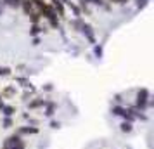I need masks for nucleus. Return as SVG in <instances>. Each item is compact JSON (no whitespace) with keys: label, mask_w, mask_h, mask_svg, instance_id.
<instances>
[{"label":"nucleus","mask_w":154,"mask_h":149,"mask_svg":"<svg viewBox=\"0 0 154 149\" xmlns=\"http://www.w3.org/2000/svg\"><path fill=\"white\" fill-rule=\"evenodd\" d=\"M82 29H83V33L87 35V38H88V40L94 43V33H92V28H90V26H88V24H83V28H82Z\"/></svg>","instance_id":"8"},{"label":"nucleus","mask_w":154,"mask_h":149,"mask_svg":"<svg viewBox=\"0 0 154 149\" xmlns=\"http://www.w3.org/2000/svg\"><path fill=\"white\" fill-rule=\"evenodd\" d=\"M135 104H137V109L140 111H144L149 104V90L147 88H140L139 92H137V97H135Z\"/></svg>","instance_id":"1"},{"label":"nucleus","mask_w":154,"mask_h":149,"mask_svg":"<svg viewBox=\"0 0 154 149\" xmlns=\"http://www.w3.org/2000/svg\"><path fill=\"white\" fill-rule=\"evenodd\" d=\"M21 141H23V137H19L17 134L9 135L7 139L4 141V144H2V149H12V147L16 146V144H19Z\"/></svg>","instance_id":"2"},{"label":"nucleus","mask_w":154,"mask_h":149,"mask_svg":"<svg viewBox=\"0 0 154 149\" xmlns=\"http://www.w3.org/2000/svg\"><path fill=\"white\" fill-rule=\"evenodd\" d=\"M7 75H11L9 68H0V76H7Z\"/></svg>","instance_id":"11"},{"label":"nucleus","mask_w":154,"mask_h":149,"mask_svg":"<svg viewBox=\"0 0 154 149\" xmlns=\"http://www.w3.org/2000/svg\"><path fill=\"white\" fill-rule=\"evenodd\" d=\"M45 116H49V118H52L54 116V113H56V109H57V104L56 102H45Z\"/></svg>","instance_id":"5"},{"label":"nucleus","mask_w":154,"mask_h":149,"mask_svg":"<svg viewBox=\"0 0 154 149\" xmlns=\"http://www.w3.org/2000/svg\"><path fill=\"white\" fill-rule=\"evenodd\" d=\"M12 149H26V144H24V141H21L19 144H16Z\"/></svg>","instance_id":"12"},{"label":"nucleus","mask_w":154,"mask_h":149,"mask_svg":"<svg viewBox=\"0 0 154 149\" xmlns=\"http://www.w3.org/2000/svg\"><path fill=\"white\" fill-rule=\"evenodd\" d=\"M5 2H7L9 5H12V7H17V5H19V2H17V0H5Z\"/></svg>","instance_id":"13"},{"label":"nucleus","mask_w":154,"mask_h":149,"mask_svg":"<svg viewBox=\"0 0 154 149\" xmlns=\"http://www.w3.org/2000/svg\"><path fill=\"white\" fill-rule=\"evenodd\" d=\"M95 54L100 57V54H102V49H100V47H95Z\"/></svg>","instance_id":"17"},{"label":"nucleus","mask_w":154,"mask_h":149,"mask_svg":"<svg viewBox=\"0 0 154 149\" xmlns=\"http://www.w3.org/2000/svg\"><path fill=\"white\" fill-rule=\"evenodd\" d=\"M119 130L123 132V134H130L133 130V123H130V121H123L121 125H119Z\"/></svg>","instance_id":"7"},{"label":"nucleus","mask_w":154,"mask_h":149,"mask_svg":"<svg viewBox=\"0 0 154 149\" xmlns=\"http://www.w3.org/2000/svg\"><path fill=\"white\" fill-rule=\"evenodd\" d=\"M14 125V120L12 118H4V121H2V128H11Z\"/></svg>","instance_id":"10"},{"label":"nucleus","mask_w":154,"mask_h":149,"mask_svg":"<svg viewBox=\"0 0 154 149\" xmlns=\"http://www.w3.org/2000/svg\"><path fill=\"white\" fill-rule=\"evenodd\" d=\"M38 132H40V128L31 125V127H19L14 134H17L19 137H23V135H36Z\"/></svg>","instance_id":"3"},{"label":"nucleus","mask_w":154,"mask_h":149,"mask_svg":"<svg viewBox=\"0 0 154 149\" xmlns=\"http://www.w3.org/2000/svg\"><path fill=\"white\" fill-rule=\"evenodd\" d=\"M14 94V88H5L4 90V95H12Z\"/></svg>","instance_id":"15"},{"label":"nucleus","mask_w":154,"mask_h":149,"mask_svg":"<svg viewBox=\"0 0 154 149\" xmlns=\"http://www.w3.org/2000/svg\"><path fill=\"white\" fill-rule=\"evenodd\" d=\"M45 102H47V101H43L42 97H35L33 101H29L28 107H29V109H38V107H43V106H45Z\"/></svg>","instance_id":"4"},{"label":"nucleus","mask_w":154,"mask_h":149,"mask_svg":"<svg viewBox=\"0 0 154 149\" xmlns=\"http://www.w3.org/2000/svg\"><path fill=\"white\" fill-rule=\"evenodd\" d=\"M0 111L4 113V116H5V118H12V116L16 114V107L14 106H7V104H5V106L2 107Z\"/></svg>","instance_id":"6"},{"label":"nucleus","mask_w":154,"mask_h":149,"mask_svg":"<svg viewBox=\"0 0 154 149\" xmlns=\"http://www.w3.org/2000/svg\"><path fill=\"white\" fill-rule=\"evenodd\" d=\"M38 31H40V28H38V26H33V28H31V35H36V33H38Z\"/></svg>","instance_id":"16"},{"label":"nucleus","mask_w":154,"mask_h":149,"mask_svg":"<svg viewBox=\"0 0 154 149\" xmlns=\"http://www.w3.org/2000/svg\"><path fill=\"white\" fill-rule=\"evenodd\" d=\"M111 113L114 114V116H121V114L125 113V107H123V106H114L111 109Z\"/></svg>","instance_id":"9"},{"label":"nucleus","mask_w":154,"mask_h":149,"mask_svg":"<svg viewBox=\"0 0 154 149\" xmlns=\"http://www.w3.org/2000/svg\"><path fill=\"white\" fill-rule=\"evenodd\" d=\"M59 127H61L59 121H50V128H59Z\"/></svg>","instance_id":"14"}]
</instances>
